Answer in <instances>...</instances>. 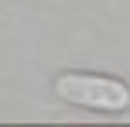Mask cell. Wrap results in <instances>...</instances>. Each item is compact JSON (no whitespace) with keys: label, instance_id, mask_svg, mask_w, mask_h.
I'll return each mask as SVG.
<instances>
[{"label":"cell","instance_id":"6da1fadb","mask_svg":"<svg viewBox=\"0 0 130 127\" xmlns=\"http://www.w3.org/2000/svg\"><path fill=\"white\" fill-rule=\"evenodd\" d=\"M55 93L72 107H89V110H103V114H120L130 107L127 82L96 72H62L55 79Z\"/></svg>","mask_w":130,"mask_h":127}]
</instances>
